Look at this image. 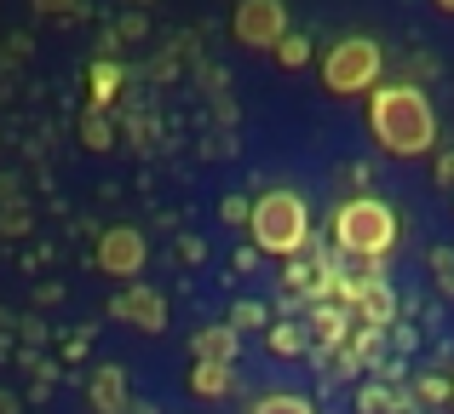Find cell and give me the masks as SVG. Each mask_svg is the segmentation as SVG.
<instances>
[{
    "label": "cell",
    "instance_id": "6da1fadb",
    "mask_svg": "<svg viewBox=\"0 0 454 414\" xmlns=\"http://www.w3.org/2000/svg\"><path fill=\"white\" fill-rule=\"evenodd\" d=\"M368 133L397 161L432 156L437 150V110L426 98V87H414V81H380L368 92Z\"/></svg>",
    "mask_w": 454,
    "mask_h": 414
},
{
    "label": "cell",
    "instance_id": "7a4b0ae2",
    "mask_svg": "<svg viewBox=\"0 0 454 414\" xmlns=\"http://www.w3.org/2000/svg\"><path fill=\"white\" fill-rule=\"evenodd\" d=\"M247 236H254L259 254L270 259H300L310 247V202L300 191H288V184H270V191H259L254 202H247Z\"/></svg>",
    "mask_w": 454,
    "mask_h": 414
},
{
    "label": "cell",
    "instance_id": "3957f363",
    "mask_svg": "<svg viewBox=\"0 0 454 414\" xmlns=\"http://www.w3.org/2000/svg\"><path fill=\"white\" fill-rule=\"evenodd\" d=\"M317 69H322V92L328 98H368L386 81V46L374 35H340L322 52Z\"/></svg>",
    "mask_w": 454,
    "mask_h": 414
},
{
    "label": "cell",
    "instance_id": "277c9868",
    "mask_svg": "<svg viewBox=\"0 0 454 414\" xmlns=\"http://www.w3.org/2000/svg\"><path fill=\"white\" fill-rule=\"evenodd\" d=\"M397 230H403L397 213H391V202H380V196H345L333 207V242L351 259H391Z\"/></svg>",
    "mask_w": 454,
    "mask_h": 414
},
{
    "label": "cell",
    "instance_id": "5b68a950",
    "mask_svg": "<svg viewBox=\"0 0 454 414\" xmlns=\"http://www.w3.org/2000/svg\"><path fill=\"white\" fill-rule=\"evenodd\" d=\"M231 35L247 52H277V41L288 35V0H236Z\"/></svg>",
    "mask_w": 454,
    "mask_h": 414
},
{
    "label": "cell",
    "instance_id": "8992f818",
    "mask_svg": "<svg viewBox=\"0 0 454 414\" xmlns=\"http://www.w3.org/2000/svg\"><path fill=\"white\" fill-rule=\"evenodd\" d=\"M92 259H98L104 277L133 282L138 270H145V259H150V242H145V230H133V224H110V230H98V247H92Z\"/></svg>",
    "mask_w": 454,
    "mask_h": 414
},
{
    "label": "cell",
    "instance_id": "52a82bcc",
    "mask_svg": "<svg viewBox=\"0 0 454 414\" xmlns=\"http://www.w3.org/2000/svg\"><path fill=\"white\" fill-rule=\"evenodd\" d=\"M110 316L115 323H133L138 334H161L167 328V300L150 288V282H127V288L110 300Z\"/></svg>",
    "mask_w": 454,
    "mask_h": 414
},
{
    "label": "cell",
    "instance_id": "ba28073f",
    "mask_svg": "<svg viewBox=\"0 0 454 414\" xmlns=\"http://www.w3.org/2000/svg\"><path fill=\"white\" fill-rule=\"evenodd\" d=\"M87 397H92V414H127V369L104 363V369L92 374Z\"/></svg>",
    "mask_w": 454,
    "mask_h": 414
},
{
    "label": "cell",
    "instance_id": "9c48e42d",
    "mask_svg": "<svg viewBox=\"0 0 454 414\" xmlns=\"http://www.w3.org/2000/svg\"><path fill=\"white\" fill-rule=\"evenodd\" d=\"M121 64H115V58H98V64L87 69V104H92V115H104L115 104V92H121Z\"/></svg>",
    "mask_w": 454,
    "mask_h": 414
},
{
    "label": "cell",
    "instance_id": "30bf717a",
    "mask_svg": "<svg viewBox=\"0 0 454 414\" xmlns=\"http://www.w3.org/2000/svg\"><path fill=\"white\" fill-rule=\"evenodd\" d=\"M196 363H236V351H242V334H236L231 323H213V328H201L196 334Z\"/></svg>",
    "mask_w": 454,
    "mask_h": 414
},
{
    "label": "cell",
    "instance_id": "8fae6325",
    "mask_svg": "<svg viewBox=\"0 0 454 414\" xmlns=\"http://www.w3.org/2000/svg\"><path fill=\"white\" fill-rule=\"evenodd\" d=\"M231 386H236L231 363H196V369H190V392H196L201 403H213V397H224Z\"/></svg>",
    "mask_w": 454,
    "mask_h": 414
},
{
    "label": "cell",
    "instance_id": "7c38bea8",
    "mask_svg": "<svg viewBox=\"0 0 454 414\" xmlns=\"http://www.w3.org/2000/svg\"><path fill=\"white\" fill-rule=\"evenodd\" d=\"M247 414H317V403H310V397H294V392H270V397H259Z\"/></svg>",
    "mask_w": 454,
    "mask_h": 414
},
{
    "label": "cell",
    "instance_id": "4fadbf2b",
    "mask_svg": "<svg viewBox=\"0 0 454 414\" xmlns=\"http://www.w3.org/2000/svg\"><path fill=\"white\" fill-rule=\"evenodd\" d=\"M310 323H317V340H322V346H340L345 311H333V305H317V311H310Z\"/></svg>",
    "mask_w": 454,
    "mask_h": 414
},
{
    "label": "cell",
    "instance_id": "5bb4252c",
    "mask_svg": "<svg viewBox=\"0 0 454 414\" xmlns=\"http://www.w3.org/2000/svg\"><path fill=\"white\" fill-rule=\"evenodd\" d=\"M277 58H282V64H288V69H305L310 64V41H305V35H282V41H277Z\"/></svg>",
    "mask_w": 454,
    "mask_h": 414
},
{
    "label": "cell",
    "instance_id": "9a60e30c",
    "mask_svg": "<svg viewBox=\"0 0 454 414\" xmlns=\"http://www.w3.org/2000/svg\"><path fill=\"white\" fill-rule=\"evenodd\" d=\"M270 351H282V357H300L305 351V334L294 323H270Z\"/></svg>",
    "mask_w": 454,
    "mask_h": 414
},
{
    "label": "cell",
    "instance_id": "2e32d148",
    "mask_svg": "<svg viewBox=\"0 0 454 414\" xmlns=\"http://www.w3.org/2000/svg\"><path fill=\"white\" fill-rule=\"evenodd\" d=\"M81 138H87V150H110L115 145L110 121H104V115H92V110H87V121H81Z\"/></svg>",
    "mask_w": 454,
    "mask_h": 414
},
{
    "label": "cell",
    "instance_id": "e0dca14e",
    "mask_svg": "<svg viewBox=\"0 0 454 414\" xmlns=\"http://www.w3.org/2000/svg\"><path fill=\"white\" fill-rule=\"evenodd\" d=\"M265 323H270L265 305H254V300H242V305L231 311V328H236V334H242V328H265Z\"/></svg>",
    "mask_w": 454,
    "mask_h": 414
},
{
    "label": "cell",
    "instance_id": "ac0fdd59",
    "mask_svg": "<svg viewBox=\"0 0 454 414\" xmlns=\"http://www.w3.org/2000/svg\"><path fill=\"white\" fill-rule=\"evenodd\" d=\"M432 270H437V288L454 293V254H449V247H437V254H432Z\"/></svg>",
    "mask_w": 454,
    "mask_h": 414
},
{
    "label": "cell",
    "instance_id": "d6986e66",
    "mask_svg": "<svg viewBox=\"0 0 454 414\" xmlns=\"http://www.w3.org/2000/svg\"><path fill=\"white\" fill-rule=\"evenodd\" d=\"M224 224H247V196H224Z\"/></svg>",
    "mask_w": 454,
    "mask_h": 414
},
{
    "label": "cell",
    "instance_id": "ffe728a7",
    "mask_svg": "<svg viewBox=\"0 0 454 414\" xmlns=\"http://www.w3.org/2000/svg\"><path fill=\"white\" fill-rule=\"evenodd\" d=\"M437 184H443V191H454V150H443V156H437Z\"/></svg>",
    "mask_w": 454,
    "mask_h": 414
},
{
    "label": "cell",
    "instance_id": "44dd1931",
    "mask_svg": "<svg viewBox=\"0 0 454 414\" xmlns=\"http://www.w3.org/2000/svg\"><path fill=\"white\" fill-rule=\"evenodd\" d=\"M420 397H426V403H443L449 386H443V380H420Z\"/></svg>",
    "mask_w": 454,
    "mask_h": 414
},
{
    "label": "cell",
    "instance_id": "7402d4cb",
    "mask_svg": "<svg viewBox=\"0 0 454 414\" xmlns=\"http://www.w3.org/2000/svg\"><path fill=\"white\" fill-rule=\"evenodd\" d=\"M437 12H449V18H454V0H437Z\"/></svg>",
    "mask_w": 454,
    "mask_h": 414
},
{
    "label": "cell",
    "instance_id": "603a6c76",
    "mask_svg": "<svg viewBox=\"0 0 454 414\" xmlns=\"http://www.w3.org/2000/svg\"><path fill=\"white\" fill-rule=\"evenodd\" d=\"M449 397H454V386H449Z\"/></svg>",
    "mask_w": 454,
    "mask_h": 414
}]
</instances>
